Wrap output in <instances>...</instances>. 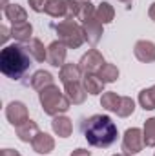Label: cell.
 <instances>
[{
	"label": "cell",
	"mask_w": 155,
	"mask_h": 156,
	"mask_svg": "<svg viewBox=\"0 0 155 156\" xmlns=\"http://www.w3.org/2000/svg\"><path fill=\"white\" fill-rule=\"evenodd\" d=\"M64 60H66V45L59 40V42H53L49 47H47V62L55 67H62L64 66Z\"/></svg>",
	"instance_id": "cell-8"
},
{
	"label": "cell",
	"mask_w": 155,
	"mask_h": 156,
	"mask_svg": "<svg viewBox=\"0 0 155 156\" xmlns=\"http://www.w3.org/2000/svg\"><path fill=\"white\" fill-rule=\"evenodd\" d=\"M51 127H53L55 134H59L60 138H68V136L71 134V129H73L71 120L66 118V116H57L51 122Z\"/></svg>",
	"instance_id": "cell-17"
},
{
	"label": "cell",
	"mask_w": 155,
	"mask_h": 156,
	"mask_svg": "<svg viewBox=\"0 0 155 156\" xmlns=\"http://www.w3.org/2000/svg\"><path fill=\"white\" fill-rule=\"evenodd\" d=\"M144 133L137 127L133 129H128L126 134H124V140H122V151L126 154H137L142 147H144Z\"/></svg>",
	"instance_id": "cell-5"
},
{
	"label": "cell",
	"mask_w": 155,
	"mask_h": 156,
	"mask_svg": "<svg viewBox=\"0 0 155 156\" xmlns=\"http://www.w3.org/2000/svg\"><path fill=\"white\" fill-rule=\"evenodd\" d=\"M51 27L57 31L59 40L66 47H80V44L84 40V31L78 27L73 20H62L60 24H53Z\"/></svg>",
	"instance_id": "cell-4"
},
{
	"label": "cell",
	"mask_w": 155,
	"mask_h": 156,
	"mask_svg": "<svg viewBox=\"0 0 155 156\" xmlns=\"http://www.w3.org/2000/svg\"><path fill=\"white\" fill-rule=\"evenodd\" d=\"M29 85L37 91H44L46 87H51L53 85V76L47 73V71H37L33 76H31V82Z\"/></svg>",
	"instance_id": "cell-18"
},
{
	"label": "cell",
	"mask_w": 155,
	"mask_h": 156,
	"mask_svg": "<svg viewBox=\"0 0 155 156\" xmlns=\"http://www.w3.org/2000/svg\"><path fill=\"white\" fill-rule=\"evenodd\" d=\"M144 144L148 147H155V118L146 120L144 123Z\"/></svg>",
	"instance_id": "cell-27"
},
{
	"label": "cell",
	"mask_w": 155,
	"mask_h": 156,
	"mask_svg": "<svg viewBox=\"0 0 155 156\" xmlns=\"http://www.w3.org/2000/svg\"><path fill=\"white\" fill-rule=\"evenodd\" d=\"M113 15H115V11H113V7H112L108 2H102V4L99 5V9L95 11V16H97V20H99L100 24L112 22V20H113Z\"/></svg>",
	"instance_id": "cell-22"
},
{
	"label": "cell",
	"mask_w": 155,
	"mask_h": 156,
	"mask_svg": "<svg viewBox=\"0 0 155 156\" xmlns=\"http://www.w3.org/2000/svg\"><path fill=\"white\" fill-rule=\"evenodd\" d=\"M153 156H155V154H153Z\"/></svg>",
	"instance_id": "cell-35"
},
{
	"label": "cell",
	"mask_w": 155,
	"mask_h": 156,
	"mask_svg": "<svg viewBox=\"0 0 155 156\" xmlns=\"http://www.w3.org/2000/svg\"><path fill=\"white\" fill-rule=\"evenodd\" d=\"M133 109H135V102L131 100V98H128V96H120V102H119V107H117V115L119 116H130L131 113H133Z\"/></svg>",
	"instance_id": "cell-25"
},
{
	"label": "cell",
	"mask_w": 155,
	"mask_h": 156,
	"mask_svg": "<svg viewBox=\"0 0 155 156\" xmlns=\"http://www.w3.org/2000/svg\"><path fill=\"white\" fill-rule=\"evenodd\" d=\"M26 51L29 53V56L33 58V60H37V62H44V60H47V51L44 49V45H42V42L37 38L29 40L26 45Z\"/></svg>",
	"instance_id": "cell-14"
},
{
	"label": "cell",
	"mask_w": 155,
	"mask_h": 156,
	"mask_svg": "<svg viewBox=\"0 0 155 156\" xmlns=\"http://www.w3.org/2000/svg\"><path fill=\"white\" fill-rule=\"evenodd\" d=\"M99 78L106 83V82H115L117 78H119V69H117L113 64H104L100 69H99Z\"/></svg>",
	"instance_id": "cell-24"
},
{
	"label": "cell",
	"mask_w": 155,
	"mask_h": 156,
	"mask_svg": "<svg viewBox=\"0 0 155 156\" xmlns=\"http://www.w3.org/2000/svg\"><path fill=\"white\" fill-rule=\"evenodd\" d=\"M46 13L55 18H68V0H49Z\"/></svg>",
	"instance_id": "cell-15"
},
{
	"label": "cell",
	"mask_w": 155,
	"mask_h": 156,
	"mask_svg": "<svg viewBox=\"0 0 155 156\" xmlns=\"http://www.w3.org/2000/svg\"><path fill=\"white\" fill-rule=\"evenodd\" d=\"M150 18H152V20H155V4L150 7Z\"/></svg>",
	"instance_id": "cell-32"
},
{
	"label": "cell",
	"mask_w": 155,
	"mask_h": 156,
	"mask_svg": "<svg viewBox=\"0 0 155 156\" xmlns=\"http://www.w3.org/2000/svg\"><path fill=\"white\" fill-rule=\"evenodd\" d=\"M120 2H126V4H130V2H131V0H120Z\"/></svg>",
	"instance_id": "cell-34"
},
{
	"label": "cell",
	"mask_w": 155,
	"mask_h": 156,
	"mask_svg": "<svg viewBox=\"0 0 155 156\" xmlns=\"http://www.w3.org/2000/svg\"><path fill=\"white\" fill-rule=\"evenodd\" d=\"M119 102H120V96L117 93H104L102 94V100H100L102 107L108 109V111H113V113H115L117 107H119Z\"/></svg>",
	"instance_id": "cell-26"
},
{
	"label": "cell",
	"mask_w": 155,
	"mask_h": 156,
	"mask_svg": "<svg viewBox=\"0 0 155 156\" xmlns=\"http://www.w3.org/2000/svg\"><path fill=\"white\" fill-rule=\"evenodd\" d=\"M31 33H33V27H31L29 22L17 24V26H13V29H11V37L15 40H18L20 44L29 42V40H31Z\"/></svg>",
	"instance_id": "cell-19"
},
{
	"label": "cell",
	"mask_w": 155,
	"mask_h": 156,
	"mask_svg": "<svg viewBox=\"0 0 155 156\" xmlns=\"http://www.w3.org/2000/svg\"><path fill=\"white\" fill-rule=\"evenodd\" d=\"M31 147H33V151L39 153V154H47V153L53 151L55 142H53V138H51L49 134H46V133H39V134L35 136V140L31 142Z\"/></svg>",
	"instance_id": "cell-11"
},
{
	"label": "cell",
	"mask_w": 155,
	"mask_h": 156,
	"mask_svg": "<svg viewBox=\"0 0 155 156\" xmlns=\"http://www.w3.org/2000/svg\"><path fill=\"white\" fill-rule=\"evenodd\" d=\"M84 38L88 40L89 44H97L100 40V35H102V27H100V22L97 20V16H91L84 22Z\"/></svg>",
	"instance_id": "cell-9"
},
{
	"label": "cell",
	"mask_w": 155,
	"mask_h": 156,
	"mask_svg": "<svg viewBox=\"0 0 155 156\" xmlns=\"http://www.w3.org/2000/svg\"><path fill=\"white\" fill-rule=\"evenodd\" d=\"M82 133L89 145L93 147H110L117 140V125L106 115H93L82 122Z\"/></svg>",
	"instance_id": "cell-1"
},
{
	"label": "cell",
	"mask_w": 155,
	"mask_h": 156,
	"mask_svg": "<svg viewBox=\"0 0 155 156\" xmlns=\"http://www.w3.org/2000/svg\"><path fill=\"white\" fill-rule=\"evenodd\" d=\"M47 4H49V0H29V7H31L33 11H37V13L46 11Z\"/></svg>",
	"instance_id": "cell-28"
},
{
	"label": "cell",
	"mask_w": 155,
	"mask_h": 156,
	"mask_svg": "<svg viewBox=\"0 0 155 156\" xmlns=\"http://www.w3.org/2000/svg\"><path fill=\"white\" fill-rule=\"evenodd\" d=\"M4 15H6V18H7L13 26L28 22V15H26V11H24L18 4H7V5L4 7Z\"/></svg>",
	"instance_id": "cell-12"
},
{
	"label": "cell",
	"mask_w": 155,
	"mask_h": 156,
	"mask_svg": "<svg viewBox=\"0 0 155 156\" xmlns=\"http://www.w3.org/2000/svg\"><path fill=\"white\" fill-rule=\"evenodd\" d=\"M80 67L77 66H73V64H64L62 67H60V82L64 83V85H68V83H75L78 82V78H80Z\"/></svg>",
	"instance_id": "cell-16"
},
{
	"label": "cell",
	"mask_w": 155,
	"mask_h": 156,
	"mask_svg": "<svg viewBox=\"0 0 155 156\" xmlns=\"http://www.w3.org/2000/svg\"><path fill=\"white\" fill-rule=\"evenodd\" d=\"M39 125L33 122V120H28L26 123H22V125H18L17 127V136H18V140H22V142H33L35 140V136L39 134Z\"/></svg>",
	"instance_id": "cell-13"
},
{
	"label": "cell",
	"mask_w": 155,
	"mask_h": 156,
	"mask_svg": "<svg viewBox=\"0 0 155 156\" xmlns=\"http://www.w3.org/2000/svg\"><path fill=\"white\" fill-rule=\"evenodd\" d=\"M102 87H104V82L99 78V75H86V78H84V89H86V93L99 94V93H102Z\"/></svg>",
	"instance_id": "cell-21"
},
{
	"label": "cell",
	"mask_w": 155,
	"mask_h": 156,
	"mask_svg": "<svg viewBox=\"0 0 155 156\" xmlns=\"http://www.w3.org/2000/svg\"><path fill=\"white\" fill-rule=\"evenodd\" d=\"M31 66V56L22 44L6 45L0 53V71L11 80H22Z\"/></svg>",
	"instance_id": "cell-2"
},
{
	"label": "cell",
	"mask_w": 155,
	"mask_h": 156,
	"mask_svg": "<svg viewBox=\"0 0 155 156\" xmlns=\"http://www.w3.org/2000/svg\"><path fill=\"white\" fill-rule=\"evenodd\" d=\"M2 33H4V35H2V40L6 42V40H7V37H9V35H7V27H4V26H2Z\"/></svg>",
	"instance_id": "cell-31"
},
{
	"label": "cell",
	"mask_w": 155,
	"mask_h": 156,
	"mask_svg": "<svg viewBox=\"0 0 155 156\" xmlns=\"http://www.w3.org/2000/svg\"><path fill=\"white\" fill-rule=\"evenodd\" d=\"M104 64H106V62H104L102 55H100L99 51L91 49V51H88V53L80 58L78 67H80V71L86 73V75H95V73H99V69H100Z\"/></svg>",
	"instance_id": "cell-6"
},
{
	"label": "cell",
	"mask_w": 155,
	"mask_h": 156,
	"mask_svg": "<svg viewBox=\"0 0 155 156\" xmlns=\"http://www.w3.org/2000/svg\"><path fill=\"white\" fill-rule=\"evenodd\" d=\"M135 56L141 62H153L155 60V44L150 40H141L135 44Z\"/></svg>",
	"instance_id": "cell-10"
},
{
	"label": "cell",
	"mask_w": 155,
	"mask_h": 156,
	"mask_svg": "<svg viewBox=\"0 0 155 156\" xmlns=\"http://www.w3.org/2000/svg\"><path fill=\"white\" fill-rule=\"evenodd\" d=\"M66 96H68L70 102H73V104H82L84 98H86V89H84L78 82L68 83V85H66Z\"/></svg>",
	"instance_id": "cell-20"
},
{
	"label": "cell",
	"mask_w": 155,
	"mask_h": 156,
	"mask_svg": "<svg viewBox=\"0 0 155 156\" xmlns=\"http://www.w3.org/2000/svg\"><path fill=\"white\" fill-rule=\"evenodd\" d=\"M71 156H91L89 151H86V149H77V151H73Z\"/></svg>",
	"instance_id": "cell-29"
},
{
	"label": "cell",
	"mask_w": 155,
	"mask_h": 156,
	"mask_svg": "<svg viewBox=\"0 0 155 156\" xmlns=\"http://www.w3.org/2000/svg\"><path fill=\"white\" fill-rule=\"evenodd\" d=\"M6 116L11 122V125L18 127L22 123H26L29 118H28V109L22 102H11L7 107H6Z\"/></svg>",
	"instance_id": "cell-7"
},
{
	"label": "cell",
	"mask_w": 155,
	"mask_h": 156,
	"mask_svg": "<svg viewBox=\"0 0 155 156\" xmlns=\"http://www.w3.org/2000/svg\"><path fill=\"white\" fill-rule=\"evenodd\" d=\"M139 102H141V105H142L146 111L155 109V85L153 87H150V89L141 91V94H139Z\"/></svg>",
	"instance_id": "cell-23"
},
{
	"label": "cell",
	"mask_w": 155,
	"mask_h": 156,
	"mask_svg": "<svg viewBox=\"0 0 155 156\" xmlns=\"http://www.w3.org/2000/svg\"><path fill=\"white\" fill-rule=\"evenodd\" d=\"M115 156H131V154H126V153H124V154H115Z\"/></svg>",
	"instance_id": "cell-33"
},
{
	"label": "cell",
	"mask_w": 155,
	"mask_h": 156,
	"mask_svg": "<svg viewBox=\"0 0 155 156\" xmlns=\"http://www.w3.org/2000/svg\"><path fill=\"white\" fill-rule=\"evenodd\" d=\"M40 104H42V109L46 115L57 116L59 113L68 111L71 102L66 94H62L59 91L57 85H51V87H46L44 91H40Z\"/></svg>",
	"instance_id": "cell-3"
},
{
	"label": "cell",
	"mask_w": 155,
	"mask_h": 156,
	"mask_svg": "<svg viewBox=\"0 0 155 156\" xmlns=\"http://www.w3.org/2000/svg\"><path fill=\"white\" fill-rule=\"evenodd\" d=\"M2 156H20L17 151H13V149H4L2 151Z\"/></svg>",
	"instance_id": "cell-30"
}]
</instances>
